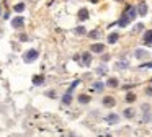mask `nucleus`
<instances>
[{
    "mask_svg": "<svg viewBox=\"0 0 152 137\" xmlns=\"http://www.w3.org/2000/svg\"><path fill=\"white\" fill-rule=\"evenodd\" d=\"M102 88H103L102 83H95V85H93V90H102Z\"/></svg>",
    "mask_w": 152,
    "mask_h": 137,
    "instance_id": "19",
    "label": "nucleus"
},
{
    "mask_svg": "<svg viewBox=\"0 0 152 137\" xmlns=\"http://www.w3.org/2000/svg\"><path fill=\"white\" fill-rule=\"evenodd\" d=\"M144 44H147V46H152V29H149V31H145V34H144Z\"/></svg>",
    "mask_w": 152,
    "mask_h": 137,
    "instance_id": "4",
    "label": "nucleus"
},
{
    "mask_svg": "<svg viewBox=\"0 0 152 137\" xmlns=\"http://www.w3.org/2000/svg\"><path fill=\"white\" fill-rule=\"evenodd\" d=\"M79 101H80V103H88L90 98L87 96V95H82V96H79Z\"/></svg>",
    "mask_w": 152,
    "mask_h": 137,
    "instance_id": "13",
    "label": "nucleus"
},
{
    "mask_svg": "<svg viewBox=\"0 0 152 137\" xmlns=\"http://www.w3.org/2000/svg\"><path fill=\"white\" fill-rule=\"evenodd\" d=\"M92 51L93 52H103V51H105V46H103V44H93L92 46Z\"/></svg>",
    "mask_w": 152,
    "mask_h": 137,
    "instance_id": "6",
    "label": "nucleus"
},
{
    "mask_svg": "<svg viewBox=\"0 0 152 137\" xmlns=\"http://www.w3.org/2000/svg\"><path fill=\"white\" fill-rule=\"evenodd\" d=\"M118 38H119V36H118V33H113V34H110V36H108V41L113 44V42H116V41H118Z\"/></svg>",
    "mask_w": 152,
    "mask_h": 137,
    "instance_id": "11",
    "label": "nucleus"
},
{
    "mask_svg": "<svg viewBox=\"0 0 152 137\" xmlns=\"http://www.w3.org/2000/svg\"><path fill=\"white\" fill-rule=\"evenodd\" d=\"M83 64L85 65L90 64V54H83Z\"/></svg>",
    "mask_w": 152,
    "mask_h": 137,
    "instance_id": "14",
    "label": "nucleus"
},
{
    "mask_svg": "<svg viewBox=\"0 0 152 137\" xmlns=\"http://www.w3.org/2000/svg\"><path fill=\"white\" fill-rule=\"evenodd\" d=\"M79 16H80V20H87V18H88V12H87L85 8H82L79 12Z\"/></svg>",
    "mask_w": 152,
    "mask_h": 137,
    "instance_id": "9",
    "label": "nucleus"
},
{
    "mask_svg": "<svg viewBox=\"0 0 152 137\" xmlns=\"http://www.w3.org/2000/svg\"><path fill=\"white\" fill-rule=\"evenodd\" d=\"M132 114H134V113H132V109H126L124 111V116H128V117H131Z\"/></svg>",
    "mask_w": 152,
    "mask_h": 137,
    "instance_id": "18",
    "label": "nucleus"
},
{
    "mask_svg": "<svg viewBox=\"0 0 152 137\" xmlns=\"http://www.w3.org/2000/svg\"><path fill=\"white\" fill-rule=\"evenodd\" d=\"M134 98H136L134 95H131V93H129L128 96H126V100H128V101H134Z\"/></svg>",
    "mask_w": 152,
    "mask_h": 137,
    "instance_id": "20",
    "label": "nucleus"
},
{
    "mask_svg": "<svg viewBox=\"0 0 152 137\" xmlns=\"http://www.w3.org/2000/svg\"><path fill=\"white\" fill-rule=\"evenodd\" d=\"M43 82H44V77H43V75H34V77H33V83H34V85H41Z\"/></svg>",
    "mask_w": 152,
    "mask_h": 137,
    "instance_id": "5",
    "label": "nucleus"
},
{
    "mask_svg": "<svg viewBox=\"0 0 152 137\" xmlns=\"http://www.w3.org/2000/svg\"><path fill=\"white\" fill-rule=\"evenodd\" d=\"M38 59V51H34V49H31V51H28L26 54L23 55V60L25 62H33Z\"/></svg>",
    "mask_w": 152,
    "mask_h": 137,
    "instance_id": "2",
    "label": "nucleus"
},
{
    "mask_svg": "<svg viewBox=\"0 0 152 137\" xmlns=\"http://www.w3.org/2000/svg\"><path fill=\"white\" fill-rule=\"evenodd\" d=\"M23 25H25L23 16H17V18L12 20V26H13V28H23Z\"/></svg>",
    "mask_w": 152,
    "mask_h": 137,
    "instance_id": "3",
    "label": "nucleus"
},
{
    "mask_svg": "<svg viewBox=\"0 0 152 137\" xmlns=\"http://www.w3.org/2000/svg\"><path fill=\"white\" fill-rule=\"evenodd\" d=\"M144 55H145L144 51H141V49H139V51H136V57H144Z\"/></svg>",
    "mask_w": 152,
    "mask_h": 137,
    "instance_id": "17",
    "label": "nucleus"
},
{
    "mask_svg": "<svg viewBox=\"0 0 152 137\" xmlns=\"http://www.w3.org/2000/svg\"><path fill=\"white\" fill-rule=\"evenodd\" d=\"M118 119H119V117H118V114H110V116L106 117V121H108L110 124H115V122H118Z\"/></svg>",
    "mask_w": 152,
    "mask_h": 137,
    "instance_id": "7",
    "label": "nucleus"
},
{
    "mask_svg": "<svg viewBox=\"0 0 152 137\" xmlns=\"http://www.w3.org/2000/svg\"><path fill=\"white\" fill-rule=\"evenodd\" d=\"M108 85H110V87H116V85H118V82H116V78H110Z\"/></svg>",
    "mask_w": 152,
    "mask_h": 137,
    "instance_id": "16",
    "label": "nucleus"
},
{
    "mask_svg": "<svg viewBox=\"0 0 152 137\" xmlns=\"http://www.w3.org/2000/svg\"><path fill=\"white\" fill-rule=\"evenodd\" d=\"M136 16H137V15H136V8H134V7H128V8L124 10V13H123L121 20L118 21V25L119 26H126L129 21H132Z\"/></svg>",
    "mask_w": 152,
    "mask_h": 137,
    "instance_id": "1",
    "label": "nucleus"
},
{
    "mask_svg": "<svg viewBox=\"0 0 152 137\" xmlns=\"http://www.w3.org/2000/svg\"><path fill=\"white\" fill-rule=\"evenodd\" d=\"M147 13V5L145 3H141L139 5V15H145Z\"/></svg>",
    "mask_w": 152,
    "mask_h": 137,
    "instance_id": "10",
    "label": "nucleus"
},
{
    "mask_svg": "<svg viewBox=\"0 0 152 137\" xmlns=\"http://www.w3.org/2000/svg\"><path fill=\"white\" fill-rule=\"evenodd\" d=\"M15 10H17V12H23V10H25V3H18V5L15 7Z\"/></svg>",
    "mask_w": 152,
    "mask_h": 137,
    "instance_id": "15",
    "label": "nucleus"
},
{
    "mask_svg": "<svg viewBox=\"0 0 152 137\" xmlns=\"http://www.w3.org/2000/svg\"><path fill=\"white\" fill-rule=\"evenodd\" d=\"M90 36H92V38H98L100 33H98V31H93V33H90Z\"/></svg>",
    "mask_w": 152,
    "mask_h": 137,
    "instance_id": "21",
    "label": "nucleus"
},
{
    "mask_svg": "<svg viewBox=\"0 0 152 137\" xmlns=\"http://www.w3.org/2000/svg\"><path fill=\"white\" fill-rule=\"evenodd\" d=\"M70 101H72V96H70V93L64 95V98H62V103H64V104H70Z\"/></svg>",
    "mask_w": 152,
    "mask_h": 137,
    "instance_id": "12",
    "label": "nucleus"
},
{
    "mask_svg": "<svg viewBox=\"0 0 152 137\" xmlns=\"http://www.w3.org/2000/svg\"><path fill=\"white\" fill-rule=\"evenodd\" d=\"M103 104H105V106H113V104H115V100H113V98H103Z\"/></svg>",
    "mask_w": 152,
    "mask_h": 137,
    "instance_id": "8",
    "label": "nucleus"
}]
</instances>
